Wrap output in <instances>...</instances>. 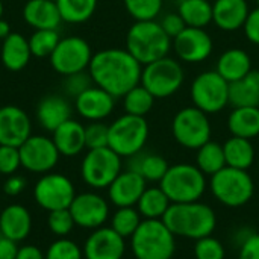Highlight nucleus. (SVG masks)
I'll use <instances>...</instances> for the list:
<instances>
[{"instance_id":"obj_1","label":"nucleus","mask_w":259,"mask_h":259,"mask_svg":"<svg viewBox=\"0 0 259 259\" xmlns=\"http://www.w3.org/2000/svg\"><path fill=\"white\" fill-rule=\"evenodd\" d=\"M141 71L143 65L126 49L118 47L96 52L88 67L94 85L115 99L123 97L141 82Z\"/></svg>"},{"instance_id":"obj_2","label":"nucleus","mask_w":259,"mask_h":259,"mask_svg":"<svg viewBox=\"0 0 259 259\" xmlns=\"http://www.w3.org/2000/svg\"><path fill=\"white\" fill-rule=\"evenodd\" d=\"M162 222L175 234L190 240H200L214 234L217 228V215L214 209L202 202L171 203Z\"/></svg>"},{"instance_id":"obj_3","label":"nucleus","mask_w":259,"mask_h":259,"mask_svg":"<svg viewBox=\"0 0 259 259\" xmlns=\"http://www.w3.org/2000/svg\"><path fill=\"white\" fill-rule=\"evenodd\" d=\"M173 39L164 32L159 21H135L126 33V50L141 64L168 56Z\"/></svg>"},{"instance_id":"obj_4","label":"nucleus","mask_w":259,"mask_h":259,"mask_svg":"<svg viewBox=\"0 0 259 259\" xmlns=\"http://www.w3.org/2000/svg\"><path fill=\"white\" fill-rule=\"evenodd\" d=\"M131 249L137 259H171L176 237L162 220H143L131 237Z\"/></svg>"},{"instance_id":"obj_5","label":"nucleus","mask_w":259,"mask_h":259,"mask_svg":"<svg viewBox=\"0 0 259 259\" xmlns=\"http://www.w3.org/2000/svg\"><path fill=\"white\" fill-rule=\"evenodd\" d=\"M159 187L171 203H190L202 199L208 182L206 176L196 164L179 162L168 167L165 176L159 182Z\"/></svg>"},{"instance_id":"obj_6","label":"nucleus","mask_w":259,"mask_h":259,"mask_svg":"<svg viewBox=\"0 0 259 259\" xmlns=\"http://www.w3.org/2000/svg\"><path fill=\"white\" fill-rule=\"evenodd\" d=\"M209 187L212 196L228 208H241L255 194V182L249 171L228 165L211 176Z\"/></svg>"},{"instance_id":"obj_7","label":"nucleus","mask_w":259,"mask_h":259,"mask_svg":"<svg viewBox=\"0 0 259 259\" xmlns=\"http://www.w3.org/2000/svg\"><path fill=\"white\" fill-rule=\"evenodd\" d=\"M149 123L146 117L123 114L109 124V143L112 149L121 158H131L140 153L149 140Z\"/></svg>"},{"instance_id":"obj_8","label":"nucleus","mask_w":259,"mask_h":259,"mask_svg":"<svg viewBox=\"0 0 259 259\" xmlns=\"http://www.w3.org/2000/svg\"><path fill=\"white\" fill-rule=\"evenodd\" d=\"M185 80V73L181 62L165 56L143 65L141 85L147 88L155 99H167L176 94Z\"/></svg>"},{"instance_id":"obj_9","label":"nucleus","mask_w":259,"mask_h":259,"mask_svg":"<svg viewBox=\"0 0 259 259\" xmlns=\"http://www.w3.org/2000/svg\"><path fill=\"white\" fill-rule=\"evenodd\" d=\"M171 134L182 147L197 150L211 140L212 126L208 114L196 106H187L179 109L173 117Z\"/></svg>"},{"instance_id":"obj_10","label":"nucleus","mask_w":259,"mask_h":259,"mask_svg":"<svg viewBox=\"0 0 259 259\" xmlns=\"http://www.w3.org/2000/svg\"><path fill=\"white\" fill-rule=\"evenodd\" d=\"M121 168V156L112 149H91L82 159L80 176L88 187L94 190H103L114 182V179L123 171Z\"/></svg>"},{"instance_id":"obj_11","label":"nucleus","mask_w":259,"mask_h":259,"mask_svg":"<svg viewBox=\"0 0 259 259\" xmlns=\"http://www.w3.org/2000/svg\"><path fill=\"white\" fill-rule=\"evenodd\" d=\"M193 106L205 114H219L229 105V82L215 70H208L194 77L190 87Z\"/></svg>"},{"instance_id":"obj_12","label":"nucleus","mask_w":259,"mask_h":259,"mask_svg":"<svg viewBox=\"0 0 259 259\" xmlns=\"http://www.w3.org/2000/svg\"><path fill=\"white\" fill-rule=\"evenodd\" d=\"M93 50L87 39L82 36H64L59 39L56 49L50 55L52 68L61 76H70L74 73L87 71L93 59Z\"/></svg>"},{"instance_id":"obj_13","label":"nucleus","mask_w":259,"mask_h":259,"mask_svg":"<svg viewBox=\"0 0 259 259\" xmlns=\"http://www.w3.org/2000/svg\"><path fill=\"white\" fill-rule=\"evenodd\" d=\"M33 197L35 202L49 212L56 209H67L76 197V188L71 179L65 175L50 171L36 181Z\"/></svg>"},{"instance_id":"obj_14","label":"nucleus","mask_w":259,"mask_h":259,"mask_svg":"<svg viewBox=\"0 0 259 259\" xmlns=\"http://www.w3.org/2000/svg\"><path fill=\"white\" fill-rule=\"evenodd\" d=\"M18 149L21 167L36 175L50 173L61 158V153L58 152L53 140L46 135L32 134Z\"/></svg>"},{"instance_id":"obj_15","label":"nucleus","mask_w":259,"mask_h":259,"mask_svg":"<svg viewBox=\"0 0 259 259\" xmlns=\"http://www.w3.org/2000/svg\"><path fill=\"white\" fill-rule=\"evenodd\" d=\"M68 209L73 215L76 226L83 229L94 231L97 228H102L109 219L108 200L93 191L76 194Z\"/></svg>"},{"instance_id":"obj_16","label":"nucleus","mask_w":259,"mask_h":259,"mask_svg":"<svg viewBox=\"0 0 259 259\" xmlns=\"http://www.w3.org/2000/svg\"><path fill=\"white\" fill-rule=\"evenodd\" d=\"M171 47L175 49L179 61L187 64H199L211 56L214 42L205 29L187 26L176 38H173Z\"/></svg>"},{"instance_id":"obj_17","label":"nucleus","mask_w":259,"mask_h":259,"mask_svg":"<svg viewBox=\"0 0 259 259\" xmlns=\"http://www.w3.org/2000/svg\"><path fill=\"white\" fill-rule=\"evenodd\" d=\"M32 135V120L15 105L0 106V144L20 147Z\"/></svg>"},{"instance_id":"obj_18","label":"nucleus","mask_w":259,"mask_h":259,"mask_svg":"<svg viewBox=\"0 0 259 259\" xmlns=\"http://www.w3.org/2000/svg\"><path fill=\"white\" fill-rule=\"evenodd\" d=\"M82 250L85 259H123L126 240L111 226H102L90 234Z\"/></svg>"},{"instance_id":"obj_19","label":"nucleus","mask_w":259,"mask_h":259,"mask_svg":"<svg viewBox=\"0 0 259 259\" xmlns=\"http://www.w3.org/2000/svg\"><path fill=\"white\" fill-rule=\"evenodd\" d=\"M115 100L108 91L93 85L74 99V109L83 120L103 121L114 112Z\"/></svg>"},{"instance_id":"obj_20","label":"nucleus","mask_w":259,"mask_h":259,"mask_svg":"<svg viewBox=\"0 0 259 259\" xmlns=\"http://www.w3.org/2000/svg\"><path fill=\"white\" fill-rule=\"evenodd\" d=\"M147 188L146 179L134 170H123L106 188L109 202L117 208L137 206L140 197Z\"/></svg>"},{"instance_id":"obj_21","label":"nucleus","mask_w":259,"mask_h":259,"mask_svg":"<svg viewBox=\"0 0 259 259\" xmlns=\"http://www.w3.org/2000/svg\"><path fill=\"white\" fill-rule=\"evenodd\" d=\"M35 114L38 124L44 131L53 132L56 127H59L62 123L71 118L73 106L64 96L47 94L38 102Z\"/></svg>"},{"instance_id":"obj_22","label":"nucleus","mask_w":259,"mask_h":259,"mask_svg":"<svg viewBox=\"0 0 259 259\" xmlns=\"http://www.w3.org/2000/svg\"><path fill=\"white\" fill-rule=\"evenodd\" d=\"M247 0H214L212 2V23L225 32H235L243 29L249 15Z\"/></svg>"},{"instance_id":"obj_23","label":"nucleus","mask_w":259,"mask_h":259,"mask_svg":"<svg viewBox=\"0 0 259 259\" xmlns=\"http://www.w3.org/2000/svg\"><path fill=\"white\" fill-rule=\"evenodd\" d=\"M23 18L33 29H55L58 30L62 17L56 0H27L23 6Z\"/></svg>"},{"instance_id":"obj_24","label":"nucleus","mask_w":259,"mask_h":259,"mask_svg":"<svg viewBox=\"0 0 259 259\" xmlns=\"http://www.w3.org/2000/svg\"><path fill=\"white\" fill-rule=\"evenodd\" d=\"M52 140L61 153V156L73 158L87 149L85 144V126L77 120H67L52 132Z\"/></svg>"},{"instance_id":"obj_25","label":"nucleus","mask_w":259,"mask_h":259,"mask_svg":"<svg viewBox=\"0 0 259 259\" xmlns=\"http://www.w3.org/2000/svg\"><path fill=\"white\" fill-rule=\"evenodd\" d=\"M30 231H32V215L26 206L12 203L0 212L2 237L20 243L29 237Z\"/></svg>"},{"instance_id":"obj_26","label":"nucleus","mask_w":259,"mask_h":259,"mask_svg":"<svg viewBox=\"0 0 259 259\" xmlns=\"http://www.w3.org/2000/svg\"><path fill=\"white\" fill-rule=\"evenodd\" d=\"M32 52L29 47V39L24 38L21 33L11 32V35L2 41L0 59L6 70L21 71L23 68L27 67Z\"/></svg>"},{"instance_id":"obj_27","label":"nucleus","mask_w":259,"mask_h":259,"mask_svg":"<svg viewBox=\"0 0 259 259\" xmlns=\"http://www.w3.org/2000/svg\"><path fill=\"white\" fill-rule=\"evenodd\" d=\"M252 70L250 55L240 47H232L223 52L215 64V71L229 83L244 77Z\"/></svg>"},{"instance_id":"obj_28","label":"nucleus","mask_w":259,"mask_h":259,"mask_svg":"<svg viewBox=\"0 0 259 259\" xmlns=\"http://www.w3.org/2000/svg\"><path fill=\"white\" fill-rule=\"evenodd\" d=\"M129 159L127 168L141 175L146 182H161L168 170V162L162 155L153 152H140Z\"/></svg>"},{"instance_id":"obj_29","label":"nucleus","mask_w":259,"mask_h":259,"mask_svg":"<svg viewBox=\"0 0 259 259\" xmlns=\"http://www.w3.org/2000/svg\"><path fill=\"white\" fill-rule=\"evenodd\" d=\"M228 129L232 137L256 138L259 135V106L234 108L228 117Z\"/></svg>"},{"instance_id":"obj_30","label":"nucleus","mask_w":259,"mask_h":259,"mask_svg":"<svg viewBox=\"0 0 259 259\" xmlns=\"http://www.w3.org/2000/svg\"><path fill=\"white\" fill-rule=\"evenodd\" d=\"M229 105L259 106V70H252L244 77L229 83Z\"/></svg>"},{"instance_id":"obj_31","label":"nucleus","mask_w":259,"mask_h":259,"mask_svg":"<svg viewBox=\"0 0 259 259\" xmlns=\"http://www.w3.org/2000/svg\"><path fill=\"white\" fill-rule=\"evenodd\" d=\"M225 159L228 167L249 170L256 159L255 147L250 140L241 137H231L223 144Z\"/></svg>"},{"instance_id":"obj_32","label":"nucleus","mask_w":259,"mask_h":259,"mask_svg":"<svg viewBox=\"0 0 259 259\" xmlns=\"http://www.w3.org/2000/svg\"><path fill=\"white\" fill-rule=\"evenodd\" d=\"M171 202L161 187L146 188L137 203V209L144 220H162Z\"/></svg>"},{"instance_id":"obj_33","label":"nucleus","mask_w":259,"mask_h":259,"mask_svg":"<svg viewBox=\"0 0 259 259\" xmlns=\"http://www.w3.org/2000/svg\"><path fill=\"white\" fill-rule=\"evenodd\" d=\"M178 12L190 27L205 29L212 23L211 0H184L178 5Z\"/></svg>"},{"instance_id":"obj_34","label":"nucleus","mask_w":259,"mask_h":259,"mask_svg":"<svg viewBox=\"0 0 259 259\" xmlns=\"http://www.w3.org/2000/svg\"><path fill=\"white\" fill-rule=\"evenodd\" d=\"M196 152V165L205 176H212L226 167L223 144L209 140Z\"/></svg>"},{"instance_id":"obj_35","label":"nucleus","mask_w":259,"mask_h":259,"mask_svg":"<svg viewBox=\"0 0 259 259\" xmlns=\"http://www.w3.org/2000/svg\"><path fill=\"white\" fill-rule=\"evenodd\" d=\"M97 3L99 0H56L62 21L68 24H82L88 21L94 15Z\"/></svg>"},{"instance_id":"obj_36","label":"nucleus","mask_w":259,"mask_h":259,"mask_svg":"<svg viewBox=\"0 0 259 259\" xmlns=\"http://www.w3.org/2000/svg\"><path fill=\"white\" fill-rule=\"evenodd\" d=\"M121 99H123L124 112L131 115H138V117H146L152 111L155 100H156L152 96V93L147 88H144L141 83L129 90Z\"/></svg>"},{"instance_id":"obj_37","label":"nucleus","mask_w":259,"mask_h":259,"mask_svg":"<svg viewBox=\"0 0 259 259\" xmlns=\"http://www.w3.org/2000/svg\"><path fill=\"white\" fill-rule=\"evenodd\" d=\"M141 222L143 217L135 206H124V208H117V211L112 214L111 228L126 240L135 234Z\"/></svg>"},{"instance_id":"obj_38","label":"nucleus","mask_w":259,"mask_h":259,"mask_svg":"<svg viewBox=\"0 0 259 259\" xmlns=\"http://www.w3.org/2000/svg\"><path fill=\"white\" fill-rule=\"evenodd\" d=\"M32 56L35 58H50L53 50L56 49L61 35L55 29H39L33 30V33L27 38Z\"/></svg>"},{"instance_id":"obj_39","label":"nucleus","mask_w":259,"mask_h":259,"mask_svg":"<svg viewBox=\"0 0 259 259\" xmlns=\"http://www.w3.org/2000/svg\"><path fill=\"white\" fill-rule=\"evenodd\" d=\"M127 14L135 21L156 20L162 11L164 0H123Z\"/></svg>"},{"instance_id":"obj_40","label":"nucleus","mask_w":259,"mask_h":259,"mask_svg":"<svg viewBox=\"0 0 259 259\" xmlns=\"http://www.w3.org/2000/svg\"><path fill=\"white\" fill-rule=\"evenodd\" d=\"M46 259H83V250L73 240L64 237L49 246Z\"/></svg>"},{"instance_id":"obj_41","label":"nucleus","mask_w":259,"mask_h":259,"mask_svg":"<svg viewBox=\"0 0 259 259\" xmlns=\"http://www.w3.org/2000/svg\"><path fill=\"white\" fill-rule=\"evenodd\" d=\"M47 225H49L50 232L53 235L59 237V238H64L68 234H71V231L76 226V223L73 220V215H71L68 208L67 209H56V211L49 212Z\"/></svg>"},{"instance_id":"obj_42","label":"nucleus","mask_w":259,"mask_h":259,"mask_svg":"<svg viewBox=\"0 0 259 259\" xmlns=\"http://www.w3.org/2000/svg\"><path fill=\"white\" fill-rule=\"evenodd\" d=\"M226 250L223 243L212 235L200 238L194 244V258L196 259H225Z\"/></svg>"},{"instance_id":"obj_43","label":"nucleus","mask_w":259,"mask_h":259,"mask_svg":"<svg viewBox=\"0 0 259 259\" xmlns=\"http://www.w3.org/2000/svg\"><path fill=\"white\" fill-rule=\"evenodd\" d=\"M109 143V126L103 121H91L85 126V144L87 149H102L108 147Z\"/></svg>"},{"instance_id":"obj_44","label":"nucleus","mask_w":259,"mask_h":259,"mask_svg":"<svg viewBox=\"0 0 259 259\" xmlns=\"http://www.w3.org/2000/svg\"><path fill=\"white\" fill-rule=\"evenodd\" d=\"M93 85H94V82H93L88 70L64 77V93L67 97H71L73 100Z\"/></svg>"},{"instance_id":"obj_45","label":"nucleus","mask_w":259,"mask_h":259,"mask_svg":"<svg viewBox=\"0 0 259 259\" xmlns=\"http://www.w3.org/2000/svg\"><path fill=\"white\" fill-rule=\"evenodd\" d=\"M20 167H21L20 149L14 146L0 144V175L3 176L15 175Z\"/></svg>"},{"instance_id":"obj_46","label":"nucleus","mask_w":259,"mask_h":259,"mask_svg":"<svg viewBox=\"0 0 259 259\" xmlns=\"http://www.w3.org/2000/svg\"><path fill=\"white\" fill-rule=\"evenodd\" d=\"M159 24H161V27L164 29V32H165L171 39L176 38V36L187 27V24H185V21H184V18L181 17L179 12H168V14H165V15L161 18Z\"/></svg>"},{"instance_id":"obj_47","label":"nucleus","mask_w":259,"mask_h":259,"mask_svg":"<svg viewBox=\"0 0 259 259\" xmlns=\"http://www.w3.org/2000/svg\"><path fill=\"white\" fill-rule=\"evenodd\" d=\"M244 35L247 38V41H250L252 44L259 46V8L256 6L255 9H252L246 18V23L243 26Z\"/></svg>"},{"instance_id":"obj_48","label":"nucleus","mask_w":259,"mask_h":259,"mask_svg":"<svg viewBox=\"0 0 259 259\" xmlns=\"http://www.w3.org/2000/svg\"><path fill=\"white\" fill-rule=\"evenodd\" d=\"M26 179L20 175H11L6 178L5 184H3V193L9 197H17L20 196L24 190H26Z\"/></svg>"},{"instance_id":"obj_49","label":"nucleus","mask_w":259,"mask_h":259,"mask_svg":"<svg viewBox=\"0 0 259 259\" xmlns=\"http://www.w3.org/2000/svg\"><path fill=\"white\" fill-rule=\"evenodd\" d=\"M238 259H259V234L255 232L238 247Z\"/></svg>"},{"instance_id":"obj_50","label":"nucleus","mask_w":259,"mask_h":259,"mask_svg":"<svg viewBox=\"0 0 259 259\" xmlns=\"http://www.w3.org/2000/svg\"><path fill=\"white\" fill-rule=\"evenodd\" d=\"M18 244L14 240L0 237V259H15L18 253Z\"/></svg>"},{"instance_id":"obj_51","label":"nucleus","mask_w":259,"mask_h":259,"mask_svg":"<svg viewBox=\"0 0 259 259\" xmlns=\"http://www.w3.org/2000/svg\"><path fill=\"white\" fill-rule=\"evenodd\" d=\"M15 259H46V253H42V250L36 246L26 244L18 249Z\"/></svg>"},{"instance_id":"obj_52","label":"nucleus","mask_w":259,"mask_h":259,"mask_svg":"<svg viewBox=\"0 0 259 259\" xmlns=\"http://www.w3.org/2000/svg\"><path fill=\"white\" fill-rule=\"evenodd\" d=\"M253 234H255V231H253L252 228H249V226L238 228V229L235 231L234 237H232V241H234V244H237V246L240 247V246H241L244 241H247Z\"/></svg>"},{"instance_id":"obj_53","label":"nucleus","mask_w":259,"mask_h":259,"mask_svg":"<svg viewBox=\"0 0 259 259\" xmlns=\"http://www.w3.org/2000/svg\"><path fill=\"white\" fill-rule=\"evenodd\" d=\"M11 24L6 21V20H3V18H0V39L3 41L6 36H9L11 35Z\"/></svg>"},{"instance_id":"obj_54","label":"nucleus","mask_w":259,"mask_h":259,"mask_svg":"<svg viewBox=\"0 0 259 259\" xmlns=\"http://www.w3.org/2000/svg\"><path fill=\"white\" fill-rule=\"evenodd\" d=\"M3 12H5V8H3V2L0 0V18H3Z\"/></svg>"},{"instance_id":"obj_55","label":"nucleus","mask_w":259,"mask_h":259,"mask_svg":"<svg viewBox=\"0 0 259 259\" xmlns=\"http://www.w3.org/2000/svg\"><path fill=\"white\" fill-rule=\"evenodd\" d=\"M171 2H175V3H176V5H179V3H182V2H184V0H171Z\"/></svg>"},{"instance_id":"obj_56","label":"nucleus","mask_w":259,"mask_h":259,"mask_svg":"<svg viewBox=\"0 0 259 259\" xmlns=\"http://www.w3.org/2000/svg\"><path fill=\"white\" fill-rule=\"evenodd\" d=\"M256 6H258V8H259V0H256Z\"/></svg>"},{"instance_id":"obj_57","label":"nucleus","mask_w":259,"mask_h":259,"mask_svg":"<svg viewBox=\"0 0 259 259\" xmlns=\"http://www.w3.org/2000/svg\"><path fill=\"white\" fill-rule=\"evenodd\" d=\"M258 165H259V158H258Z\"/></svg>"},{"instance_id":"obj_58","label":"nucleus","mask_w":259,"mask_h":259,"mask_svg":"<svg viewBox=\"0 0 259 259\" xmlns=\"http://www.w3.org/2000/svg\"><path fill=\"white\" fill-rule=\"evenodd\" d=\"M0 237H2V232H0Z\"/></svg>"}]
</instances>
